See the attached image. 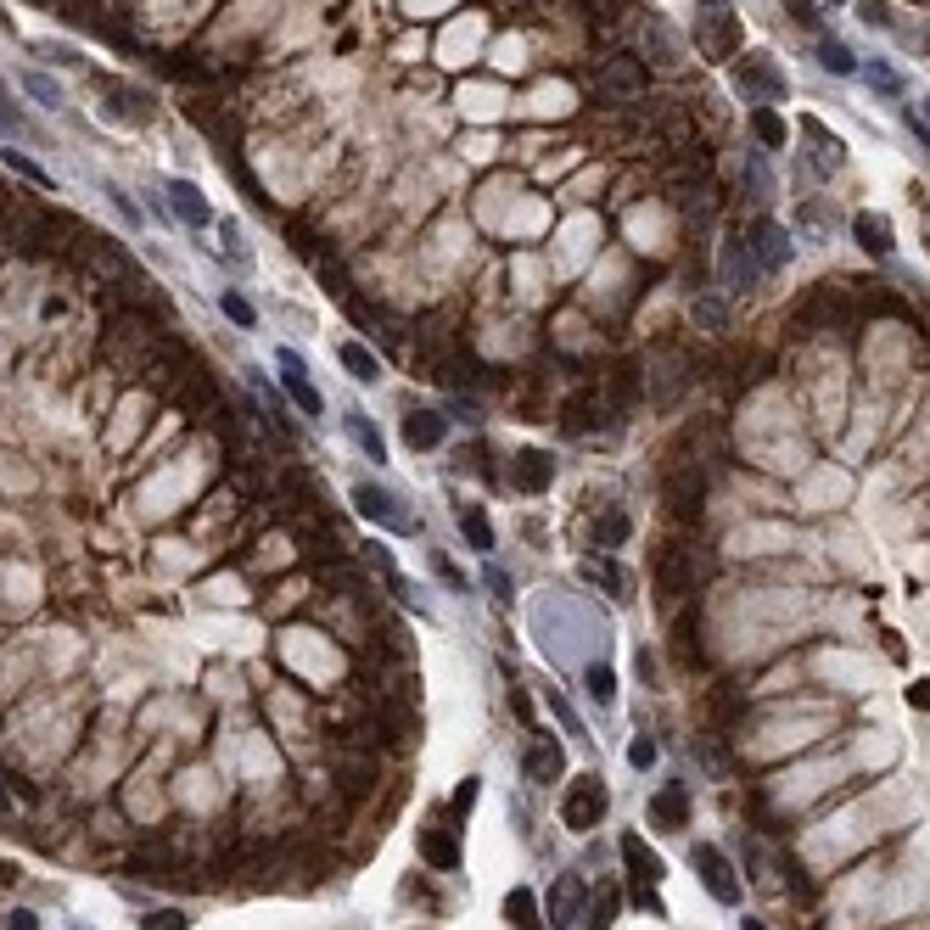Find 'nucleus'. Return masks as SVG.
Wrapping results in <instances>:
<instances>
[{
  "instance_id": "obj_1",
  "label": "nucleus",
  "mask_w": 930,
  "mask_h": 930,
  "mask_svg": "<svg viewBox=\"0 0 930 930\" xmlns=\"http://www.w3.org/2000/svg\"><path fill=\"white\" fill-rule=\"evenodd\" d=\"M606 785H600V774H578L572 785H566V796H561V824L566 830H578V835H589L600 818H606Z\"/></svg>"
},
{
  "instance_id": "obj_2",
  "label": "nucleus",
  "mask_w": 930,
  "mask_h": 930,
  "mask_svg": "<svg viewBox=\"0 0 930 930\" xmlns=\"http://www.w3.org/2000/svg\"><path fill=\"white\" fill-rule=\"evenodd\" d=\"M690 583H695V550L690 544H667V550L656 555V594L673 606V600L690 594Z\"/></svg>"
},
{
  "instance_id": "obj_3",
  "label": "nucleus",
  "mask_w": 930,
  "mask_h": 930,
  "mask_svg": "<svg viewBox=\"0 0 930 930\" xmlns=\"http://www.w3.org/2000/svg\"><path fill=\"white\" fill-rule=\"evenodd\" d=\"M101 101H107V118H118V124H129V129H141V124H152V96H146L141 85H124V79H101Z\"/></svg>"
},
{
  "instance_id": "obj_4",
  "label": "nucleus",
  "mask_w": 930,
  "mask_h": 930,
  "mask_svg": "<svg viewBox=\"0 0 930 930\" xmlns=\"http://www.w3.org/2000/svg\"><path fill=\"white\" fill-rule=\"evenodd\" d=\"M353 510L365 516V522H381V527H393V533H415V522L404 516V505H398L387 488H376V482H359L353 488Z\"/></svg>"
},
{
  "instance_id": "obj_5",
  "label": "nucleus",
  "mask_w": 930,
  "mask_h": 930,
  "mask_svg": "<svg viewBox=\"0 0 930 930\" xmlns=\"http://www.w3.org/2000/svg\"><path fill=\"white\" fill-rule=\"evenodd\" d=\"M555 482V454L550 449H516L510 460V488L516 494H544Z\"/></svg>"
},
{
  "instance_id": "obj_6",
  "label": "nucleus",
  "mask_w": 930,
  "mask_h": 930,
  "mask_svg": "<svg viewBox=\"0 0 930 930\" xmlns=\"http://www.w3.org/2000/svg\"><path fill=\"white\" fill-rule=\"evenodd\" d=\"M746 247H751V258H757V269H785L790 253H796V247H790V230L774 225V219H757Z\"/></svg>"
},
{
  "instance_id": "obj_7",
  "label": "nucleus",
  "mask_w": 930,
  "mask_h": 930,
  "mask_svg": "<svg viewBox=\"0 0 930 930\" xmlns=\"http://www.w3.org/2000/svg\"><path fill=\"white\" fill-rule=\"evenodd\" d=\"M561 768H566V751H561V740H555V734H538L533 746H527V757H522V774H527V785H555V779H561Z\"/></svg>"
},
{
  "instance_id": "obj_8",
  "label": "nucleus",
  "mask_w": 930,
  "mask_h": 930,
  "mask_svg": "<svg viewBox=\"0 0 930 930\" xmlns=\"http://www.w3.org/2000/svg\"><path fill=\"white\" fill-rule=\"evenodd\" d=\"M695 869H701L706 891H712L718 902H740V880H734L729 858H723L718 846H695Z\"/></svg>"
},
{
  "instance_id": "obj_9",
  "label": "nucleus",
  "mask_w": 930,
  "mask_h": 930,
  "mask_svg": "<svg viewBox=\"0 0 930 930\" xmlns=\"http://www.w3.org/2000/svg\"><path fill=\"white\" fill-rule=\"evenodd\" d=\"M583 902H589L583 880H578V874H561V880L550 886V925H555V930H566L572 919L583 914Z\"/></svg>"
},
{
  "instance_id": "obj_10",
  "label": "nucleus",
  "mask_w": 930,
  "mask_h": 930,
  "mask_svg": "<svg viewBox=\"0 0 930 930\" xmlns=\"http://www.w3.org/2000/svg\"><path fill=\"white\" fill-rule=\"evenodd\" d=\"M650 818H656V830H684L690 824V790L684 785H667L650 796Z\"/></svg>"
},
{
  "instance_id": "obj_11",
  "label": "nucleus",
  "mask_w": 930,
  "mask_h": 930,
  "mask_svg": "<svg viewBox=\"0 0 930 930\" xmlns=\"http://www.w3.org/2000/svg\"><path fill=\"white\" fill-rule=\"evenodd\" d=\"M734 79H740V85H746L751 96H762V101H779V96H785V73L768 68V57H746Z\"/></svg>"
},
{
  "instance_id": "obj_12",
  "label": "nucleus",
  "mask_w": 930,
  "mask_h": 930,
  "mask_svg": "<svg viewBox=\"0 0 930 930\" xmlns=\"http://www.w3.org/2000/svg\"><path fill=\"white\" fill-rule=\"evenodd\" d=\"M281 381H286V393H292V404L303 409V415H320V393L309 387V370H303V359H297L292 348H281Z\"/></svg>"
},
{
  "instance_id": "obj_13",
  "label": "nucleus",
  "mask_w": 930,
  "mask_h": 930,
  "mask_svg": "<svg viewBox=\"0 0 930 930\" xmlns=\"http://www.w3.org/2000/svg\"><path fill=\"white\" fill-rule=\"evenodd\" d=\"M443 432H449V421H443L437 409H409L404 415V443L409 449H437Z\"/></svg>"
},
{
  "instance_id": "obj_14",
  "label": "nucleus",
  "mask_w": 930,
  "mask_h": 930,
  "mask_svg": "<svg viewBox=\"0 0 930 930\" xmlns=\"http://www.w3.org/2000/svg\"><path fill=\"white\" fill-rule=\"evenodd\" d=\"M622 858H628V874H634V886H662V858L650 852L639 835H622Z\"/></svg>"
},
{
  "instance_id": "obj_15",
  "label": "nucleus",
  "mask_w": 930,
  "mask_h": 930,
  "mask_svg": "<svg viewBox=\"0 0 930 930\" xmlns=\"http://www.w3.org/2000/svg\"><path fill=\"white\" fill-rule=\"evenodd\" d=\"M852 236H858V247L869 258H886L891 247H897V241H891V219L886 213H858V219H852Z\"/></svg>"
},
{
  "instance_id": "obj_16",
  "label": "nucleus",
  "mask_w": 930,
  "mask_h": 930,
  "mask_svg": "<svg viewBox=\"0 0 930 930\" xmlns=\"http://www.w3.org/2000/svg\"><path fill=\"white\" fill-rule=\"evenodd\" d=\"M169 208L180 213V219H185L191 230H202V225L213 219V208L202 202V191H197L191 180H169Z\"/></svg>"
},
{
  "instance_id": "obj_17",
  "label": "nucleus",
  "mask_w": 930,
  "mask_h": 930,
  "mask_svg": "<svg viewBox=\"0 0 930 930\" xmlns=\"http://www.w3.org/2000/svg\"><path fill=\"white\" fill-rule=\"evenodd\" d=\"M723 281H729V292H751V281H757V258H751L746 241H729V247H723Z\"/></svg>"
},
{
  "instance_id": "obj_18",
  "label": "nucleus",
  "mask_w": 930,
  "mask_h": 930,
  "mask_svg": "<svg viewBox=\"0 0 930 930\" xmlns=\"http://www.w3.org/2000/svg\"><path fill=\"white\" fill-rule=\"evenodd\" d=\"M667 505H673V516H695L701 510V471L678 465L673 482H667Z\"/></svg>"
},
{
  "instance_id": "obj_19",
  "label": "nucleus",
  "mask_w": 930,
  "mask_h": 930,
  "mask_svg": "<svg viewBox=\"0 0 930 930\" xmlns=\"http://www.w3.org/2000/svg\"><path fill=\"white\" fill-rule=\"evenodd\" d=\"M421 858L432 863L437 874H449V869H460V846H454L449 830H421Z\"/></svg>"
},
{
  "instance_id": "obj_20",
  "label": "nucleus",
  "mask_w": 930,
  "mask_h": 930,
  "mask_svg": "<svg viewBox=\"0 0 930 930\" xmlns=\"http://www.w3.org/2000/svg\"><path fill=\"white\" fill-rule=\"evenodd\" d=\"M600 85H606L611 96H639V90H645V68H639V62H628V57H617V62H606Z\"/></svg>"
},
{
  "instance_id": "obj_21",
  "label": "nucleus",
  "mask_w": 930,
  "mask_h": 930,
  "mask_svg": "<svg viewBox=\"0 0 930 930\" xmlns=\"http://www.w3.org/2000/svg\"><path fill=\"white\" fill-rule=\"evenodd\" d=\"M337 785H342V796H348V802H359V796L376 785V757H348L337 768Z\"/></svg>"
},
{
  "instance_id": "obj_22",
  "label": "nucleus",
  "mask_w": 930,
  "mask_h": 930,
  "mask_svg": "<svg viewBox=\"0 0 930 930\" xmlns=\"http://www.w3.org/2000/svg\"><path fill=\"white\" fill-rule=\"evenodd\" d=\"M505 919H510L516 930H544V919H538V897H533L527 886H516V891L505 897Z\"/></svg>"
},
{
  "instance_id": "obj_23",
  "label": "nucleus",
  "mask_w": 930,
  "mask_h": 930,
  "mask_svg": "<svg viewBox=\"0 0 930 930\" xmlns=\"http://www.w3.org/2000/svg\"><path fill=\"white\" fill-rule=\"evenodd\" d=\"M594 409H600V393H578V398H566V409H561V426L572 437H583L594 426Z\"/></svg>"
},
{
  "instance_id": "obj_24",
  "label": "nucleus",
  "mask_w": 930,
  "mask_h": 930,
  "mask_svg": "<svg viewBox=\"0 0 930 930\" xmlns=\"http://www.w3.org/2000/svg\"><path fill=\"white\" fill-rule=\"evenodd\" d=\"M460 533H465V544H471L477 555L494 550V527H488V516H482L477 505H465V510H460Z\"/></svg>"
},
{
  "instance_id": "obj_25",
  "label": "nucleus",
  "mask_w": 930,
  "mask_h": 930,
  "mask_svg": "<svg viewBox=\"0 0 930 930\" xmlns=\"http://www.w3.org/2000/svg\"><path fill=\"white\" fill-rule=\"evenodd\" d=\"M348 437H353V443H359V449H365L376 465L387 460V443H381V432L365 421V415H359V409H348Z\"/></svg>"
},
{
  "instance_id": "obj_26",
  "label": "nucleus",
  "mask_w": 930,
  "mask_h": 930,
  "mask_svg": "<svg viewBox=\"0 0 930 930\" xmlns=\"http://www.w3.org/2000/svg\"><path fill=\"white\" fill-rule=\"evenodd\" d=\"M617 908H622V891H617V886H606L600 897L589 902V914H583V925H589V930H611V925H617Z\"/></svg>"
},
{
  "instance_id": "obj_27",
  "label": "nucleus",
  "mask_w": 930,
  "mask_h": 930,
  "mask_svg": "<svg viewBox=\"0 0 930 930\" xmlns=\"http://www.w3.org/2000/svg\"><path fill=\"white\" fill-rule=\"evenodd\" d=\"M342 370H348L353 381H376L381 365H376V353L359 348V342H342Z\"/></svg>"
},
{
  "instance_id": "obj_28",
  "label": "nucleus",
  "mask_w": 930,
  "mask_h": 930,
  "mask_svg": "<svg viewBox=\"0 0 930 930\" xmlns=\"http://www.w3.org/2000/svg\"><path fill=\"white\" fill-rule=\"evenodd\" d=\"M622 538H628V516H622V510H611V516H594V544H600V550H617Z\"/></svg>"
},
{
  "instance_id": "obj_29",
  "label": "nucleus",
  "mask_w": 930,
  "mask_h": 930,
  "mask_svg": "<svg viewBox=\"0 0 930 930\" xmlns=\"http://www.w3.org/2000/svg\"><path fill=\"white\" fill-rule=\"evenodd\" d=\"M807 141H813L818 146V163H824V169H835V163H841V141H835V135H830V129H824V124H818V118H807Z\"/></svg>"
},
{
  "instance_id": "obj_30",
  "label": "nucleus",
  "mask_w": 930,
  "mask_h": 930,
  "mask_svg": "<svg viewBox=\"0 0 930 930\" xmlns=\"http://www.w3.org/2000/svg\"><path fill=\"white\" fill-rule=\"evenodd\" d=\"M29 802H34V790H29V785H17V779L0 774V818H17Z\"/></svg>"
},
{
  "instance_id": "obj_31",
  "label": "nucleus",
  "mask_w": 930,
  "mask_h": 930,
  "mask_svg": "<svg viewBox=\"0 0 930 930\" xmlns=\"http://www.w3.org/2000/svg\"><path fill=\"white\" fill-rule=\"evenodd\" d=\"M6 169H12L17 180H29V185H40V191H51V174H45L40 163H34V157H23V152H17V146H12V152H6Z\"/></svg>"
},
{
  "instance_id": "obj_32",
  "label": "nucleus",
  "mask_w": 930,
  "mask_h": 930,
  "mask_svg": "<svg viewBox=\"0 0 930 930\" xmlns=\"http://www.w3.org/2000/svg\"><path fill=\"white\" fill-rule=\"evenodd\" d=\"M219 309H225V320L241 325V331H253V325H258V309L241 292H225V297H219Z\"/></svg>"
},
{
  "instance_id": "obj_33",
  "label": "nucleus",
  "mask_w": 930,
  "mask_h": 930,
  "mask_svg": "<svg viewBox=\"0 0 930 930\" xmlns=\"http://www.w3.org/2000/svg\"><path fill=\"white\" fill-rule=\"evenodd\" d=\"M23 90H29V96L40 101V107H51V113H62V90L51 85L45 73H23Z\"/></svg>"
},
{
  "instance_id": "obj_34",
  "label": "nucleus",
  "mask_w": 930,
  "mask_h": 930,
  "mask_svg": "<svg viewBox=\"0 0 930 930\" xmlns=\"http://www.w3.org/2000/svg\"><path fill=\"white\" fill-rule=\"evenodd\" d=\"M645 40H650V51H656L662 68H678V45H673V34H667L662 23H645Z\"/></svg>"
},
{
  "instance_id": "obj_35",
  "label": "nucleus",
  "mask_w": 930,
  "mask_h": 930,
  "mask_svg": "<svg viewBox=\"0 0 930 930\" xmlns=\"http://www.w3.org/2000/svg\"><path fill=\"white\" fill-rule=\"evenodd\" d=\"M818 62H824L830 73H852V68H858V57H852L841 40H818Z\"/></svg>"
},
{
  "instance_id": "obj_36",
  "label": "nucleus",
  "mask_w": 930,
  "mask_h": 930,
  "mask_svg": "<svg viewBox=\"0 0 930 930\" xmlns=\"http://www.w3.org/2000/svg\"><path fill=\"white\" fill-rule=\"evenodd\" d=\"M751 129H757V141H762V146H785V118H774L768 107H757Z\"/></svg>"
},
{
  "instance_id": "obj_37",
  "label": "nucleus",
  "mask_w": 930,
  "mask_h": 930,
  "mask_svg": "<svg viewBox=\"0 0 930 930\" xmlns=\"http://www.w3.org/2000/svg\"><path fill=\"white\" fill-rule=\"evenodd\" d=\"M583 578H589V583H606L611 594H622V589H628V583H622V572H617V561H606V555L583 566Z\"/></svg>"
},
{
  "instance_id": "obj_38",
  "label": "nucleus",
  "mask_w": 930,
  "mask_h": 930,
  "mask_svg": "<svg viewBox=\"0 0 930 930\" xmlns=\"http://www.w3.org/2000/svg\"><path fill=\"white\" fill-rule=\"evenodd\" d=\"M589 695L600 706H611L617 701V673H611V667H589Z\"/></svg>"
},
{
  "instance_id": "obj_39",
  "label": "nucleus",
  "mask_w": 930,
  "mask_h": 930,
  "mask_svg": "<svg viewBox=\"0 0 930 930\" xmlns=\"http://www.w3.org/2000/svg\"><path fill=\"white\" fill-rule=\"evenodd\" d=\"M141 930H191V914H180V908H157V914L141 919Z\"/></svg>"
},
{
  "instance_id": "obj_40",
  "label": "nucleus",
  "mask_w": 930,
  "mask_h": 930,
  "mask_svg": "<svg viewBox=\"0 0 930 930\" xmlns=\"http://www.w3.org/2000/svg\"><path fill=\"white\" fill-rule=\"evenodd\" d=\"M0 129H6V135H23V113H17V101H12L6 85H0Z\"/></svg>"
},
{
  "instance_id": "obj_41",
  "label": "nucleus",
  "mask_w": 930,
  "mask_h": 930,
  "mask_svg": "<svg viewBox=\"0 0 930 930\" xmlns=\"http://www.w3.org/2000/svg\"><path fill=\"white\" fill-rule=\"evenodd\" d=\"M477 790H482L477 779H460V785H454V796H449V807H454V813L465 818V813H471V807H477Z\"/></svg>"
},
{
  "instance_id": "obj_42",
  "label": "nucleus",
  "mask_w": 930,
  "mask_h": 930,
  "mask_svg": "<svg viewBox=\"0 0 930 930\" xmlns=\"http://www.w3.org/2000/svg\"><path fill=\"white\" fill-rule=\"evenodd\" d=\"M869 85H874V90H886V96H897V90H902V79L886 68V62H869Z\"/></svg>"
},
{
  "instance_id": "obj_43",
  "label": "nucleus",
  "mask_w": 930,
  "mask_h": 930,
  "mask_svg": "<svg viewBox=\"0 0 930 930\" xmlns=\"http://www.w3.org/2000/svg\"><path fill=\"white\" fill-rule=\"evenodd\" d=\"M628 762H634V768H650V762H656V740H650V734H639L634 746H628Z\"/></svg>"
},
{
  "instance_id": "obj_44",
  "label": "nucleus",
  "mask_w": 930,
  "mask_h": 930,
  "mask_svg": "<svg viewBox=\"0 0 930 930\" xmlns=\"http://www.w3.org/2000/svg\"><path fill=\"white\" fill-rule=\"evenodd\" d=\"M858 17H863V23H874V29H886V23H891L886 0H858Z\"/></svg>"
},
{
  "instance_id": "obj_45",
  "label": "nucleus",
  "mask_w": 930,
  "mask_h": 930,
  "mask_svg": "<svg viewBox=\"0 0 930 930\" xmlns=\"http://www.w3.org/2000/svg\"><path fill=\"white\" fill-rule=\"evenodd\" d=\"M550 706H555V718L566 723V734H578V740H589V734H583V723H578V712H572V706H566L561 695H550Z\"/></svg>"
},
{
  "instance_id": "obj_46",
  "label": "nucleus",
  "mask_w": 930,
  "mask_h": 930,
  "mask_svg": "<svg viewBox=\"0 0 930 930\" xmlns=\"http://www.w3.org/2000/svg\"><path fill=\"white\" fill-rule=\"evenodd\" d=\"M790 17H796L802 29H818V23H824V17H818V6H813V0H790Z\"/></svg>"
},
{
  "instance_id": "obj_47",
  "label": "nucleus",
  "mask_w": 930,
  "mask_h": 930,
  "mask_svg": "<svg viewBox=\"0 0 930 930\" xmlns=\"http://www.w3.org/2000/svg\"><path fill=\"white\" fill-rule=\"evenodd\" d=\"M695 320H701L706 331H723V309L718 303H695Z\"/></svg>"
},
{
  "instance_id": "obj_48",
  "label": "nucleus",
  "mask_w": 930,
  "mask_h": 930,
  "mask_svg": "<svg viewBox=\"0 0 930 930\" xmlns=\"http://www.w3.org/2000/svg\"><path fill=\"white\" fill-rule=\"evenodd\" d=\"M437 578H443V583H449V589H465V572H454V561H443V555H437Z\"/></svg>"
},
{
  "instance_id": "obj_49",
  "label": "nucleus",
  "mask_w": 930,
  "mask_h": 930,
  "mask_svg": "<svg viewBox=\"0 0 930 930\" xmlns=\"http://www.w3.org/2000/svg\"><path fill=\"white\" fill-rule=\"evenodd\" d=\"M6 930H40V919H34V914H29V908H17V914H12V919H6Z\"/></svg>"
},
{
  "instance_id": "obj_50",
  "label": "nucleus",
  "mask_w": 930,
  "mask_h": 930,
  "mask_svg": "<svg viewBox=\"0 0 930 930\" xmlns=\"http://www.w3.org/2000/svg\"><path fill=\"white\" fill-rule=\"evenodd\" d=\"M107 197H113V202H118V213H124V219H129V225H135V202H129V197H124V191H118V185H107Z\"/></svg>"
},
{
  "instance_id": "obj_51",
  "label": "nucleus",
  "mask_w": 930,
  "mask_h": 930,
  "mask_svg": "<svg viewBox=\"0 0 930 930\" xmlns=\"http://www.w3.org/2000/svg\"><path fill=\"white\" fill-rule=\"evenodd\" d=\"M488 589H494L499 600H510V578H505V572H499V566H494V572H488Z\"/></svg>"
},
{
  "instance_id": "obj_52",
  "label": "nucleus",
  "mask_w": 930,
  "mask_h": 930,
  "mask_svg": "<svg viewBox=\"0 0 930 930\" xmlns=\"http://www.w3.org/2000/svg\"><path fill=\"white\" fill-rule=\"evenodd\" d=\"M746 930H762V925H757V919H746Z\"/></svg>"
},
{
  "instance_id": "obj_53",
  "label": "nucleus",
  "mask_w": 930,
  "mask_h": 930,
  "mask_svg": "<svg viewBox=\"0 0 930 930\" xmlns=\"http://www.w3.org/2000/svg\"><path fill=\"white\" fill-rule=\"evenodd\" d=\"M79 930H85V925H79Z\"/></svg>"
}]
</instances>
